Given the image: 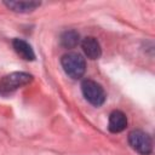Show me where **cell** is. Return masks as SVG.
<instances>
[{
  "label": "cell",
  "instance_id": "6da1fadb",
  "mask_svg": "<svg viewBox=\"0 0 155 155\" xmlns=\"http://www.w3.org/2000/svg\"><path fill=\"white\" fill-rule=\"evenodd\" d=\"M61 64L64 73L71 79H80L86 71L85 58L76 52H68L62 56Z\"/></svg>",
  "mask_w": 155,
  "mask_h": 155
},
{
  "label": "cell",
  "instance_id": "7a4b0ae2",
  "mask_svg": "<svg viewBox=\"0 0 155 155\" xmlns=\"http://www.w3.org/2000/svg\"><path fill=\"white\" fill-rule=\"evenodd\" d=\"M33 75L24 71H15L11 74H7L2 76L0 80V94L1 96H8L17 91L18 88L28 85L31 82Z\"/></svg>",
  "mask_w": 155,
  "mask_h": 155
},
{
  "label": "cell",
  "instance_id": "3957f363",
  "mask_svg": "<svg viewBox=\"0 0 155 155\" xmlns=\"http://www.w3.org/2000/svg\"><path fill=\"white\" fill-rule=\"evenodd\" d=\"M81 91L85 99L94 107H101L105 102V98H107L105 91L102 87V85L98 84L97 81H93L90 79L84 80L81 82Z\"/></svg>",
  "mask_w": 155,
  "mask_h": 155
},
{
  "label": "cell",
  "instance_id": "277c9868",
  "mask_svg": "<svg viewBox=\"0 0 155 155\" xmlns=\"http://www.w3.org/2000/svg\"><path fill=\"white\" fill-rule=\"evenodd\" d=\"M128 143L131 148L140 155H149L153 151L151 137L142 130H133L132 132H130Z\"/></svg>",
  "mask_w": 155,
  "mask_h": 155
},
{
  "label": "cell",
  "instance_id": "5b68a950",
  "mask_svg": "<svg viewBox=\"0 0 155 155\" xmlns=\"http://www.w3.org/2000/svg\"><path fill=\"white\" fill-rule=\"evenodd\" d=\"M81 47L85 56L90 59H98L102 54V48L98 40L93 36H87L81 41Z\"/></svg>",
  "mask_w": 155,
  "mask_h": 155
},
{
  "label": "cell",
  "instance_id": "8992f818",
  "mask_svg": "<svg viewBox=\"0 0 155 155\" xmlns=\"http://www.w3.org/2000/svg\"><path fill=\"white\" fill-rule=\"evenodd\" d=\"M127 126V117L121 110H114L109 115V122L108 128L113 133H120L122 132Z\"/></svg>",
  "mask_w": 155,
  "mask_h": 155
},
{
  "label": "cell",
  "instance_id": "52a82bcc",
  "mask_svg": "<svg viewBox=\"0 0 155 155\" xmlns=\"http://www.w3.org/2000/svg\"><path fill=\"white\" fill-rule=\"evenodd\" d=\"M12 46H13V50L16 51V53L22 57L24 61H34L35 59V53H34V50L31 48V46L24 41L23 39H13L12 41Z\"/></svg>",
  "mask_w": 155,
  "mask_h": 155
},
{
  "label": "cell",
  "instance_id": "ba28073f",
  "mask_svg": "<svg viewBox=\"0 0 155 155\" xmlns=\"http://www.w3.org/2000/svg\"><path fill=\"white\" fill-rule=\"evenodd\" d=\"M4 5L11 11L19 13H28L40 6L39 1H4Z\"/></svg>",
  "mask_w": 155,
  "mask_h": 155
},
{
  "label": "cell",
  "instance_id": "9c48e42d",
  "mask_svg": "<svg viewBox=\"0 0 155 155\" xmlns=\"http://www.w3.org/2000/svg\"><path fill=\"white\" fill-rule=\"evenodd\" d=\"M61 45L64 48H74L80 42V35L75 30H65L61 35Z\"/></svg>",
  "mask_w": 155,
  "mask_h": 155
}]
</instances>
